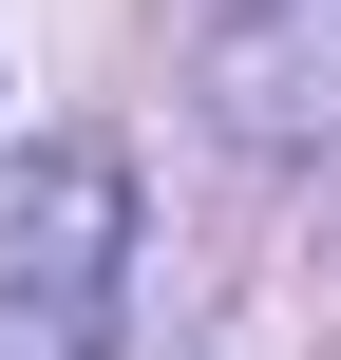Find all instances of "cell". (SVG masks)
I'll list each match as a JSON object with an SVG mask.
<instances>
[{"label": "cell", "mask_w": 341, "mask_h": 360, "mask_svg": "<svg viewBox=\"0 0 341 360\" xmlns=\"http://www.w3.org/2000/svg\"><path fill=\"white\" fill-rule=\"evenodd\" d=\"M133 304V171L95 133L0 171V360H95Z\"/></svg>", "instance_id": "cell-1"}, {"label": "cell", "mask_w": 341, "mask_h": 360, "mask_svg": "<svg viewBox=\"0 0 341 360\" xmlns=\"http://www.w3.org/2000/svg\"><path fill=\"white\" fill-rule=\"evenodd\" d=\"M209 95L247 152H341V0H228Z\"/></svg>", "instance_id": "cell-2"}]
</instances>
